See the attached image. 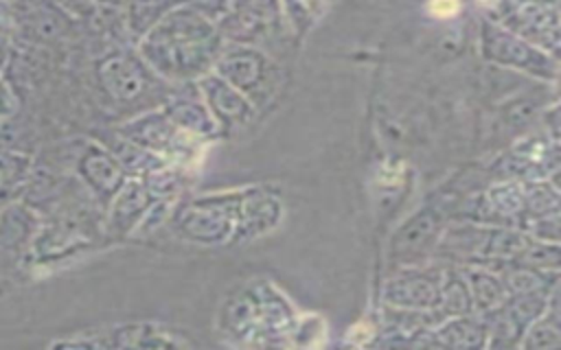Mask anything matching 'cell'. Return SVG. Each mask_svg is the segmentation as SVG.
<instances>
[{"label":"cell","mask_w":561,"mask_h":350,"mask_svg":"<svg viewBox=\"0 0 561 350\" xmlns=\"http://www.w3.org/2000/svg\"><path fill=\"white\" fill-rule=\"evenodd\" d=\"M24 168V160L15 153L0 151V186H11Z\"/></svg>","instance_id":"6da1fadb"},{"label":"cell","mask_w":561,"mask_h":350,"mask_svg":"<svg viewBox=\"0 0 561 350\" xmlns=\"http://www.w3.org/2000/svg\"><path fill=\"white\" fill-rule=\"evenodd\" d=\"M427 9L436 18H451L460 11V0H430Z\"/></svg>","instance_id":"7a4b0ae2"}]
</instances>
